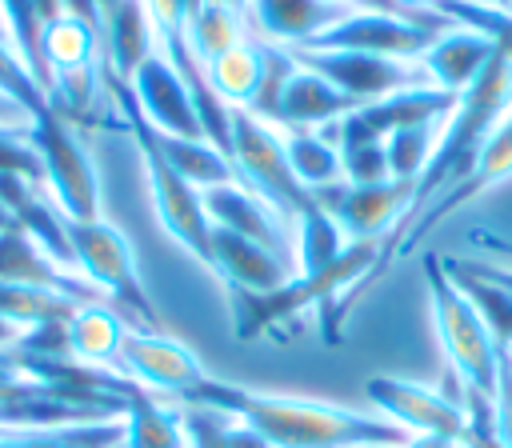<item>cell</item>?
Here are the masks:
<instances>
[{
  "instance_id": "obj_1",
  "label": "cell",
  "mask_w": 512,
  "mask_h": 448,
  "mask_svg": "<svg viewBox=\"0 0 512 448\" xmlns=\"http://www.w3.org/2000/svg\"><path fill=\"white\" fill-rule=\"evenodd\" d=\"M184 404L224 412L248 424L272 448H360V444H404L408 440V432H400L384 416H364L332 400L256 392V388H240L216 376H208Z\"/></svg>"
},
{
  "instance_id": "obj_2",
  "label": "cell",
  "mask_w": 512,
  "mask_h": 448,
  "mask_svg": "<svg viewBox=\"0 0 512 448\" xmlns=\"http://www.w3.org/2000/svg\"><path fill=\"white\" fill-rule=\"evenodd\" d=\"M508 108H512V60L504 52H496L488 60V68L472 80V88H464L456 96V108L440 124L436 152H432L424 176L416 180V200H412V216L408 220H416L436 196H444L452 184H460L468 176V168L476 164L480 148L488 144L492 128L504 120Z\"/></svg>"
},
{
  "instance_id": "obj_3",
  "label": "cell",
  "mask_w": 512,
  "mask_h": 448,
  "mask_svg": "<svg viewBox=\"0 0 512 448\" xmlns=\"http://www.w3.org/2000/svg\"><path fill=\"white\" fill-rule=\"evenodd\" d=\"M104 76H108V72H104ZM108 92H112V104H116V112H120V120H124V128H128V136H132V144H136V152H140L148 200H152V212H156L160 228H164L192 260H200V264L208 268V260H212V220H208V212H204L200 188L188 184V180L164 160V152L156 148L152 128H148V120L140 116V108H136L128 84L116 80V76H108Z\"/></svg>"
},
{
  "instance_id": "obj_4",
  "label": "cell",
  "mask_w": 512,
  "mask_h": 448,
  "mask_svg": "<svg viewBox=\"0 0 512 448\" xmlns=\"http://www.w3.org/2000/svg\"><path fill=\"white\" fill-rule=\"evenodd\" d=\"M68 248H72L76 276L88 288H96L108 304H116L128 316V324L136 320V328H160L156 304L140 280L136 248L112 220H104V216L68 220Z\"/></svg>"
},
{
  "instance_id": "obj_5",
  "label": "cell",
  "mask_w": 512,
  "mask_h": 448,
  "mask_svg": "<svg viewBox=\"0 0 512 448\" xmlns=\"http://www.w3.org/2000/svg\"><path fill=\"white\" fill-rule=\"evenodd\" d=\"M424 288H428V308L436 324V340L452 364V376L472 388L492 396L496 376H500V348L492 344L484 320L468 304V296L456 288V280L444 268V256H424Z\"/></svg>"
},
{
  "instance_id": "obj_6",
  "label": "cell",
  "mask_w": 512,
  "mask_h": 448,
  "mask_svg": "<svg viewBox=\"0 0 512 448\" xmlns=\"http://www.w3.org/2000/svg\"><path fill=\"white\" fill-rule=\"evenodd\" d=\"M28 144L40 160V184L48 200L68 220H96L100 212V172L96 160L80 136L76 124H68L60 112H40L28 128Z\"/></svg>"
},
{
  "instance_id": "obj_7",
  "label": "cell",
  "mask_w": 512,
  "mask_h": 448,
  "mask_svg": "<svg viewBox=\"0 0 512 448\" xmlns=\"http://www.w3.org/2000/svg\"><path fill=\"white\" fill-rule=\"evenodd\" d=\"M232 172H236V184L260 196L288 224L316 204L288 164L280 128L252 116L248 108H232Z\"/></svg>"
},
{
  "instance_id": "obj_8",
  "label": "cell",
  "mask_w": 512,
  "mask_h": 448,
  "mask_svg": "<svg viewBox=\"0 0 512 448\" xmlns=\"http://www.w3.org/2000/svg\"><path fill=\"white\" fill-rule=\"evenodd\" d=\"M508 176H512V108H508L504 120L492 128V136H488V144L480 148V156H476V164L468 168V176H464L460 184H452L444 196H436L416 220H408V224L396 228L388 240H380V260H376L372 280H376L396 256H408L440 220H448L452 212H460L464 204H472L480 192H488L492 184H500V180H508Z\"/></svg>"
},
{
  "instance_id": "obj_9",
  "label": "cell",
  "mask_w": 512,
  "mask_h": 448,
  "mask_svg": "<svg viewBox=\"0 0 512 448\" xmlns=\"http://www.w3.org/2000/svg\"><path fill=\"white\" fill-rule=\"evenodd\" d=\"M116 372L148 396H176V400H188L208 380L204 360L184 340L168 336L164 328H136V324L120 344Z\"/></svg>"
},
{
  "instance_id": "obj_10",
  "label": "cell",
  "mask_w": 512,
  "mask_h": 448,
  "mask_svg": "<svg viewBox=\"0 0 512 448\" xmlns=\"http://www.w3.org/2000/svg\"><path fill=\"white\" fill-rule=\"evenodd\" d=\"M312 200L336 220L344 240H384L392 236L408 216L416 200L412 180H384V184H328L312 192Z\"/></svg>"
},
{
  "instance_id": "obj_11",
  "label": "cell",
  "mask_w": 512,
  "mask_h": 448,
  "mask_svg": "<svg viewBox=\"0 0 512 448\" xmlns=\"http://www.w3.org/2000/svg\"><path fill=\"white\" fill-rule=\"evenodd\" d=\"M440 32L404 20L384 8H352L344 20L312 36L304 48L308 52H372V56H396V60H420Z\"/></svg>"
},
{
  "instance_id": "obj_12",
  "label": "cell",
  "mask_w": 512,
  "mask_h": 448,
  "mask_svg": "<svg viewBox=\"0 0 512 448\" xmlns=\"http://www.w3.org/2000/svg\"><path fill=\"white\" fill-rule=\"evenodd\" d=\"M364 396L388 424H396L408 436H452V440L464 436V424H468L464 400L448 392H436L404 376H368Z\"/></svg>"
},
{
  "instance_id": "obj_13",
  "label": "cell",
  "mask_w": 512,
  "mask_h": 448,
  "mask_svg": "<svg viewBox=\"0 0 512 448\" xmlns=\"http://www.w3.org/2000/svg\"><path fill=\"white\" fill-rule=\"evenodd\" d=\"M292 56L300 68L324 76L328 84H336L360 104L424 84L420 60H396V56H372V52H308V48H292Z\"/></svg>"
},
{
  "instance_id": "obj_14",
  "label": "cell",
  "mask_w": 512,
  "mask_h": 448,
  "mask_svg": "<svg viewBox=\"0 0 512 448\" xmlns=\"http://www.w3.org/2000/svg\"><path fill=\"white\" fill-rule=\"evenodd\" d=\"M128 92H132L140 116H144L156 132L188 136V140H200V136H204L188 84L180 80V72H176L160 52L148 56V60L136 68V76L128 80Z\"/></svg>"
},
{
  "instance_id": "obj_15",
  "label": "cell",
  "mask_w": 512,
  "mask_h": 448,
  "mask_svg": "<svg viewBox=\"0 0 512 448\" xmlns=\"http://www.w3.org/2000/svg\"><path fill=\"white\" fill-rule=\"evenodd\" d=\"M208 272H216L228 292H276L296 276L292 256L272 252L248 236L228 232V228H212Z\"/></svg>"
},
{
  "instance_id": "obj_16",
  "label": "cell",
  "mask_w": 512,
  "mask_h": 448,
  "mask_svg": "<svg viewBox=\"0 0 512 448\" xmlns=\"http://www.w3.org/2000/svg\"><path fill=\"white\" fill-rule=\"evenodd\" d=\"M88 300H104V296L80 284H52V280H24V276L0 280V320H8L20 332L68 324V316Z\"/></svg>"
},
{
  "instance_id": "obj_17",
  "label": "cell",
  "mask_w": 512,
  "mask_h": 448,
  "mask_svg": "<svg viewBox=\"0 0 512 448\" xmlns=\"http://www.w3.org/2000/svg\"><path fill=\"white\" fill-rule=\"evenodd\" d=\"M204 212L212 220V228H228L236 236H248L272 252L288 256V220H280L260 196H252L244 184L228 180L216 188H204Z\"/></svg>"
},
{
  "instance_id": "obj_18",
  "label": "cell",
  "mask_w": 512,
  "mask_h": 448,
  "mask_svg": "<svg viewBox=\"0 0 512 448\" xmlns=\"http://www.w3.org/2000/svg\"><path fill=\"white\" fill-rule=\"evenodd\" d=\"M100 44H104V72L128 84L136 68L148 56H156V28L148 20L144 0H116L100 24Z\"/></svg>"
},
{
  "instance_id": "obj_19",
  "label": "cell",
  "mask_w": 512,
  "mask_h": 448,
  "mask_svg": "<svg viewBox=\"0 0 512 448\" xmlns=\"http://www.w3.org/2000/svg\"><path fill=\"white\" fill-rule=\"evenodd\" d=\"M128 316L108 304V300H88L80 304L68 324H64V336H68V360L76 364H88V368H112L116 372V360H120V344L128 336Z\"/></svg>"
},
{
  "instance_id": "obj_20",
  "label": "cell",
  "mask_w": 512,
  "mask_h": 448,
  "mask_svg": "<svg viewBox=\"0 0 512 448\" xmlns=\"http://www.w3.org/2000/svg\"><path fill=\"white\" fill-rule=\"evenodd\" d=\"M356 4H332V0H252V20L268 36V44L304 48L312 36L344 20Z\"/></svg>"
},
{
  "instance_id": "obj_21",
  "label": "cell",
  "mask_w": 512,
  "mask_h": 448,
  "mask_svg": "<svg viewBox=\"0 0 512 448\" xmlns=\"http://www.w3.org/2000/svg\"><path fill=\"white\" fill-rule=\"evenodd\" d=\"M360 100H352L348 92H340L336 84H328L324 76L308 72V68H296V76L288 80L284 96H280V108H276V128L284 124L288 132H312V128H324L348 112H356Z\"/></svg>"
},
{
  "instance_id": "obj_22",
  "label": "cell",
  "mask_w": 512,
  "mask_h": 448,
  "mask_svg": "<svg viewBox=\"0 0 512 448\" xmlns=\"http://www.w3.org/2000/svg\"><path fill=\"white\" fill-rule=\"evenodd\" d=\"M496 56V48L468 32V28H448L432 40V48L420 56V68L428 72V80L452 96H460L464 88H472V80L488 68V60Z\"/></svg>"
},
{
  "instance_id": "obj_23",
  "label": "cell",
  "mask_w": 512,
  "mask_h": 448,
  "mask_svg": "<svg viewBox=\"0 0 512 448\" xmlns=\"http://www.w3.org/2000/svg\"><path fill=\"white\" fill-rule=\"evenodd\" d=\"M456 108V96L436 88V84H412V88H400L384 100H372V104H360V120L380 136L388 140L392 132L400 128H416V124H440L448 120V112Z\"/></svg>"
},
{
  "instance_id": "obj_24",
  "label": "cell",
  "mask_w": 512,
  "mask_h": 448,
  "mask_svg": "<svg viewBox=\"0 0 512 448\" xmlns=\"http://www.w3.org/2000/svg\"><path fill=\"white\" fill-rule=\"evenodd\" d=\"M444 268H448V276L456 280V288L468 296V304L476 308V316L484 320L492 344H496L500 352H512V292H508L504 284H496L492 276H484L476 260H456V256H448Z\"/></svg>"
},
{
  "instance_id": "obj_25",
  "label": "cell",
  "mask_w": 512,
  "mask_h": 448,
  "mask_svg": "<svg viewBox=\"0 0 512 448\" xmlns=\"http://www.w3.org/2000/svg\"><path fill=\"white\" fill-rule=\"evenodd\" d=\"M40 60L44 72H68V68H84V64H104V44H100V28L60 12L52 20L40 24Z\"/></svg>"
},
{
  "instance_id": "obj_26",
  "label": "cell",
  "mask_w": 512,
  "mask_h": 448,
  "mask_svg": "<svg viewBox=\"0 0 512 448\" xmlns=\"http://www.w3.org/2000/svg\"><path fill=\"white\" fill-rule=\"evenodd\" d=\"M120 448H192L184 408H172V404H160V396L136 392L124 408Z\"/></svg>"
},
{
  "instance_id": "obj_27",
  "label": "cell",
  "mask_w": 512,
  "mask_h": 448,
  "mask_svg": "<svg viewBox=\"0 0 512 448\" xmlns=\"http://www.w3.org/2000/svg\"><path fill=\"white\" fill-rule=\"evenodd\" d=\"M124 416L80 420L60 428H0V448H120Z\"/></svg>"
},
{
  "instance_id": "obj_28",
  "label": "cell",
  "mask_w": 512,
  "mask_h": 448,
  "mask_svg": "<svg viewBox=\"0 0 512 448\" xmlns=\"http://www.w3.org/2000/svg\"><path fill=\"white\" fill-rule=\"evenodd\" d=\"M204 76H208V88H212L228 108H252L256 88H260V76H264L260 44L244 40V44L228 48L224 56H216L212 64H204Z\"/></svg>"
},
{
  "instance_id": "obj_29",
  "label": "cell",
  "mask_w": 512,
  "mask_h": 448,
  "mask_svg": "<svg viewBox=\"0 0 512 448\" xmlns=\"http://www.w3.org/2000/svg\"><path fill=\"white\" fill-rule=\"evenodd\" d=\"M148 128H152V124H148ZM152 140H156V148L164 152V160H168L188 184H196L200 192L236 180V172H232V164L224 160V152H220L216 144H208L204 136H200V140H188V136H168V132H156V128H152Z\"/></svg>"
},
{
  "instance_id": "obj_30",
  "label": "cell",
  "mask_w": 512,
  "mask_h": 448,
  "mask_svg": "<svg viewBox=\"0 0 512 448\" xmlns=\"http://www.w3.org/2000/svg\"><path fill=\"white\" fill-rule=\"evenodd\" d=\"M292 224H296V272L300 276L324 272V268H332L344 256L348 240H344V232L336 228V220L320 204H312L308 212H300Z\"/></svg>"
},
{
  "instance_id": "obj_31",
  "label": "cell",
  "mask_w": 512,
  "mask_h": 448,
  "mask_svg": "<svg viewBox=\"0 0 512 448\" xmlns=\"http://www.w3.org/2000/svg\"><path fill=\"white\" fill-rule=\"evenodd\" d=\"M244 40H248L244 36V16L232 12V8H224V4L204 0L188 16V44H192V52H196L200 64H212L216 56H224L228 48H236Z\"/></svg>"
},
{
  "instance_id": "obj_32",
  "label": "cell",
  "mask_w": 512,
  "mask_h": 448,
  "mask_svg": "<svg viewBox=\"0 0 512 448\" xmlns=\"http://www.w3.org/2000/svg\"><path fill=\"white\" fill-rule=\"evenodd\" d=\"M284 148H288V164H292L296 180H300L308 192H320V188L344 180L340 152H336L320 132H288V136H284Z\"/></svg>"
},
{
  "instance_id": "obj_33",
  "label": "cell",
  "mask_w": 512,
  "mask_h": 448,
  "mask_svg": "<svg viewBox=\"0 0 512 448\" xmlns=\"http://www.w3.org/2000/svg\"><path fill=\"white\" fill-rule=\"evenodd\" d=\"M444 124V120H440ZM440 124H416V128H400L384 140V152H388V176L392 180H420L432 152H436V136H440Z\"/></svg>"
},
{
  "instance_id": "obj_34",
  "label": "cell",
  "mask_w": 512,
  "mask_h": 448,
  "mask_svg": "<svg viewBox=\"0 0 512 448\" xmlns=\"http://www.w3.org/2000/svg\"><path fill=\"white\" fill-rule=\"evenodd\" d=\"M260 56H264V76H260V88H256V100H252V116L260 120H276V108H280V96L288 88V80L296 76V56L284 48V44H260Z\"/></svg>"
},
{
  "instance_id": "obj_35",
  "label": "cell",
  "mask_w": 512,
  "mask_h": 448,
  "mask_svg": "<svg viewBox=\"0 0 512 448\" xmlns=\"http://www.w3.org/2000/svg\"><path fill=\"white\" fill-rule=\"evenodd\" d=\"M0 96H8L12 104L28 108L32 116H40V112L52 108L44 84L36 80V72L20 60V52H16L8 40H0Z\"/></svg>"
},
{
  "instance_id": "obj_36",
  "label": "cell",
  "mask_w": 512,
  "mask_h": 448,
  "mask_svg": "<svg viewBox=\"0 0 512 448\" xmlns=\"http://www.w3.org/2000/svg\"><path fill=\"white\" fill-rule=\"evenodd\" d=\"M464 416H468V424H464L460 448H500L496 416H492V396L464 388Z\"/></svg>"
},
{
  "instance_id": "obj_37",
  "label": "cell",
  "mask_w": 512,
  "mask_h": 448,
  "mask_svg": "<svg viewBox=\"0 0 512 448\" xmlns=\"http://www.w3.org/2000/svg\"><path fill=\"white\" fill-rule=\"evenodd\" d=\"M40 392H48V384L28 376V368L20 364V352L16 348L0 352V412L16 408V404H24V400H32Z\"/></svg>"
},
{
  "instance_id": "obj_38",
  "label": "cell",
  "mask_w": 512,
  "mask_h": 448,
  "mask_svg": "<svg viewBox=\"0 0 512 448\" xmlns=\"http://www.w3.org/2000/svg\"><path fill=\"white\" fill-rule=\"evenodd\" d=\"M340 168H344V180L348 184H384V180H392L388 176V152H384V144H360V148L340 152Z\"/></svg>"
},
{
  "instance_id": "obj_39",
  "label": "cell",
  "mask_w": 512,
  "mask_h": 448,
  "mask_svg": "<svg viewBox=\"0 0 512 448\" xmlns=\"http://www.w3.org/2000/svg\"><path fill=\"white\" fill-rule=\"evenodd\" d=\"M492 416H496L500 448H512V352H500V376H496V392H492Z\"/></svg>"
},
{
  "instance_id": "obj_40",
  "label": "cell",
  "mask_w": 512,
  "mask_h": 448,
  "mask_svg": "<svg viewBox=\"0 0 512 448\" xmlns=\"http://www.w3.org/2000/svg\"><path fill=\"white\" fill-rule=\"evenodd\" d=\"M184 424H188L192 448H224V428H228V416H224V412H212V408H184Z\"/></svg>"
},
{
  "instance_id": "obj_41",
  "label": "cell",
  "mask_w": 512,
  "mask_h": 448,
  "mask_svg": "<svg viewBox=\"0 0 512 448\" xmlns=\"http://www.w3.org/2000/svg\"><path fill=\"white\" fill-rule=\"evenodd\" d=\"M36 124V116L28 112V108H20V104H12L8 96H0V128L4 132H28Z\"/></svg>"
},
{
  "instance_id": "obj_42",
  "label": "cell",
  "mask_w": 512,
  "mask_h": 448,
  "mask_svg": "<svg viewBox=\"0 0 512 448\" xmlns=\"http://www.w3.org/2000/svg\"><path fill=\"white\" fill-rule=\"evenodd\" d=\"M404 448H460V440H452V436H408Z\"/></svg>"
},
{
  "instance_id": "obj_43",
  "label": "cell",
  "mask_w": 512,
  "mask_h": 448,
  "mask_svg": "<svg viewBox=\"0 0 512 448\" xmlns=\"http://www.w3.org/2000/svg\"><path fill=\"white\" fill-rule=\"evenodd\" d=\"M20 340H24V332H20V328H12L8 320H0V352L20 348Z\"/></svg>"
},
{
  "instance_id": "obj_44",
  "label": "cell",
  "mask_w": 512,
  "mask_h": 448,
  "mask_svg": "<svg viewBox=\"0 0 512 448\" xmlns=\"http://www.w3.org/2000/svg\"><path fill=\"white\" fill-rule=\"evenodd\" d=\"M480 272H484V276H492L496 284H504V288L512 292V268H496V264H480Z\"/></svg>"
},
{
  "instance_id": "obj_45",
  "label": "cell",
  "mask_w": 512,
  "mask_h": 448,
  "mask_svg": "<svg viewBox=\"0 0 512 448\" xmlns=\"http://www.w3.org/2000/svg\"><path fill=\"white\" fill-rule=\"evenodd\" d=\"M212 4H224V8H232V12H240V16L252 8V0H212Z\"/></svg>"
},
{
  "instance_id": "obj_46",
  "label": "cell",
  "mask_w": 512,
  "mask_h": 448,
  "mask_svg": "<svg viewBox=\"0 0 512 448\" xmlns=\"http://www.w3.org/2000/svg\"><path fill=\"white\" fill-rule=\"evenodd\" d=\"M396 4H400V8H412V12H416V8H436V0H396Z\"/></svg>"
},
{
  "instance_id": "obj_47",
  "label": "cell",
  "mask_w": 512,
  "mask_h": 448,
  "mask_svg": "<svg viewBox=\"0 0 512 448\" xmlns=\"http://www.w3.org/2000/svg\"><path fill=\"white\" fill-rule=\"evenodd\" d=\"M12 228H16V224H12V216H8L4 204H0V232H12Z\"/></svg>"
},
{
  "instance_id": "obj_48",
  "label": "cell",
  "mask_w": 512,
  "mask_h": 448,
  "mask_svg": "<svg viewBox=\"0 0 512 448\" xmlns=\"http://www.w3.org/2000/svg\"><path fill=\"white\" fill-rule=\"evenodd\" d=\"M476 4H492V8H512V0H476Z\"/></svg>"
},
{
  "instance_id": "obj_49",
  "label": "cell",
  "mask_w": 512,
  "mask_h": 448,
  "mask_svg": "<svg viewBox=\"0 0 512 448\" xmlns=\"http://www.w3.org/2000/svg\"><path fill=\"white\" fill-rule=\"evenodd\" d=\"M360 448H404V444H360Z\"/></svg>"
},
{
  "instance_id": "obj_50",
  "label": "cell",
  "mask_w": 512,
  "mask_h": 448,
  "mask_svg": "<svg viewBox=\"0 0 512 448\" xmlns=\"http://www.w3.org/2000/svg\"><path fill=\"white\" fill-rule=\"evenodd\" d=\"M0 40H8V32H4V12H0Z\"/></svg>"
},
{
  "instance_id": "obj_51",
  "label": "cell",
  "mask_w": 512,
  "mask_h": 448,
  "mask_svg": "<svg viewBox=\"0 0 512 448\" xmlns=\"http://www.w3.org/2000/svg\"><path fill=\"white\" fill-rule=\"evenodd\" d=\"M332 4H356V0H332Z\"/></svg>"
}]
</instances>
